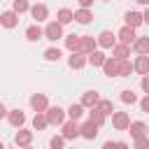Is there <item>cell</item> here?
<instances>
[{"label": "cell", "mask_w": 149, "mask_h": 149, "mask_svg": "<svg viewBox=\"0 0 149 149\" xmlns=\"http://www.w3.org/2000/svg\"><path fill=\"white\" fill-rule=\"evenodd\" d=\"M102 70L107 77H121V58H107L102 63Z\"/></svg>", "instance_id": "1"}, {"label": "cell", "mask_w": 149, "mask_h": 149, "mask_svg": "<svg viewBox=\"0 0 149 149\" xmlns=\"http://www.w3.org/2000/svg\"><path fill=\"white\" fill-rule=\"evenodd\" d=\"M44 37H47V40H51V42L61 40V37H63V26H61L58 21L47 23V28H44Z\"/></svg>", "instance_id": "2"}, {"label": "cell", "mask_w": 149, "mask_h": 149, "mask_svg": "<svg viewBox=\"0 0 149 149\" xmlns=\"http://www.w3.org/2000/svg\"><path fill=\"white\" fill-rule=\"evenodd\" d=\"M44 114H47V121H49L51 126H61V123H63V119H65V112H63L58 105H56V107H49Z\"/></svg>", "instance_id": "3"}, {"label": "cell", "mask_w": 149, "mask_h": 149, "mask_svg": "<svg viewBox=\"0 0 149 149\" xmlns=\"http://www.w3.org/2000/svg\"><path fill=\"white\" fill-rule=\"evenodd\" d=\"M119 40H121V44H126V47H130V44H135V40H137V35H135V28H130V26H123L121 30H119V35H116Z\"/></svg>", "instance_id": "4"}, {"label": "cell", "mask_w": 149, "mask_h": 149, "mask_svg": "<svg viewBox=\"0 0 149 149\" xmlns=\"http://www.w3.org/2000/svg\"><path fill=\"white\" fill-rule=\"evenodd\" d=\"M112 123H114V128H116V130H128L130 119H128V114H126V112H114V114H112Z\"/></svg>", "instance_id": "5"}, {"label": "cell", "mask_w": 149, "mask_h": 149, "mask_svg": "<svg viewBox=\"0 0 149 149\" xmlns=\"http://www.w3.org/2000/svg\"><path fill=\"white\" fill-rule=\"evenodd\" d=\"M81 135V126H77V121H68L63 123V137L65 140H74Z\"/></svg>", "instance_id": "6"}, {"label": "cell", "mask_w": 149, "mask_h": 149, "mask_svg": "<svg viewBox=\"0 0 149 149\" xmlns=\"http://www.w3.org/2000/svg\"><path fill=\"white\" fill-rule=\"evenodd\" d=\"M30 105H33L35 112H47V109H49V102H47V95H44V93L30 95Z\"/></svg>", "instance_id": "7"}, {"label": "cell", "mask_w": 149, "mask_h": 149, "mask_svg": "<svg viewBox=\"0 0 149 149\" xmlns=\"http://www.w3.org/2000/svg\"><path fill=\"white\" fill-rule=\"evenodd\" d=\"M114 42H116V37H114L109 30H102V33L98 35V44H100L102 49H114V47H116Z\"/></svg>", "instance_id": "8"}, {"label": "cell", "mask_w": 149, "mask_h": 149, "mask_svg": "<svg viewBox=\"0 0 149 149\" xmlns=\"http://www.w3.org/2000/svg\"><path fill=\"white\" fill-rule=\"evenodd\" d=\"M95 44H98V40H95L93 35H81V47H79V54H91V51H95Z\"/></svg>", "instance_id": "9"}, {"label": "cell", "mask_w": 149, "mask_h": 149, "mask_svg": "<svg viewBox=\"0 0 149 149\" xmlns=\"http://www.w3.org/2000/svg\"><path fill=\"white\" fill-rule=\"evenodd\" d=\"M86 63H88V58H86L84 54H72V56L68 58V65H70L72 70H81Z\"/></svg>", "instance_id": "10"}, {"label": "cell", "mask_w": 149, "mask_h": 149, "mask_svg": "<svg viewBox=\"0 0 149 149\" xmlns=\"http://www.w3.org/2000/svg\"><path fill=\"white\" fill-rule=\"evenodd\" d=\"M98 102H100L98 91H86V93L81 95V105H84V107H98Z\"/></svg>", "instance_id": "11"}, {"label": "cell", "mask_w": 149, "mask_h": 149, "mask_svg": "<svg viewBox=\"0 0 149 149\" xmlns=\"http://www.w3.org/2000/svg\"><path fill=\"white\" fill-rule=\"evenodd\" d=\"M0 23L5 28H14L19 23V14L16 12H5V14H0Z\"/></svg>", "instance_id": "12"}, {"label": "cell", "mask_w": 149, "mask_h": 149, "mask_svg": "<svg viewBox=\"0 0 149 149\" xmlns=\"http://www.w3.org/2000/svg\"><path fill=\"white\" fill-rule=\"evenodd\" d=\"M7 119H9V123H12L14 128H21L23 121H26V116H23L21 109H12V112H7Z\"/></svg>", "instance_id": "13"}, {"label": "cell", "mask_w": 149, "mask_h": 149, "mask_svg": "<svg viewBox=\"0 0 149 149\" xmlns=\"http://www.w3.org/2000/svg\"><path fill=\"white\" fill-rule=\"evenodd\" d=\"M98 123H93V121H86L84 126H81V137H86V140H93L95 135H98Z\"/></svg>", "instance_id": "14"}, {"label": "cell", "mask_w": 149, "mask_h": 149, "mask_svg": "<svg viewBox=\"0 0 149 149\" xmlns=\"http://www.w3.org/2000/svg\"><path fill=\"white\" fill-rule=\"evenodd\" d=\"M128 133L137 140V137H144V133H147V126L142 123V121H130V126H128Z\"/></svg>", "instance_id": "15"}, {"label": "cell", "mask_w": 149, "mask_h": 149, "mask_svg": "<svg viewBox=\"0 0 149 149\" xmlns=\"http://www.w3.org/2000/svg\"><path fill=\"white\" fill-rule=\"evenodd\" d=\"M30 140H33V133L30 130H19L16 133V137H14V142H16V147H30Z\"/></svg>", "instance_id": "16"}, {"label": "cell", "mask_w": 149, "mask_h": 149, "mask_svg": "<svg viewBox=\"0 0 149 149\" xmlns=\"http://www.w3.org/2000/svg\"><path fill=\"white\" fill-rule=\"evenodd\" d=\"M65 47H68L72 54H79V47H81V35H68V37H65Z\"/></svg>", "instance_id": "17"}, {"label": "cell", "mask_w": 149, "mask_h": 149, "mask_svg": "<svg viewBox=\"0 0 149 149\" xmlns=\"http://www.w3.org/2000/svg\"><path fill=\"white\" fill-rule=\"evenodd\" d=\"M133 70H137L140 74H149V56H137V61L133 63Z\"/></svg>", "instance_id": "18"}, {"label": "cell", "mask_w": 149, "mask_h": 149, "mask_svg": "<svg viewBox=\"0 0 149 149\" xmlns=\"http://www.w3.org/2000/svg\"><path fill=\"white\" fill-rule=\"evenodd\" d=\"M133 49L140 54V56H149V37H137Z\"/></svg>", "instance_id": "19"}, {"label": "cell", "mask_w": 149, "mask_h": 149, "mask_svg": "<svg viewBox=\"0 0 149 149\" xmlns=\"http://www.w3.org/2000/svg\"><path fill=\"white\" fill-rule=\"evenodd\" d=\"M30 14H33V19H37V21H44V19L49 16V9H47V5H33V7H30Z\"/></svg>", "instance_id": "20"}, {"label": "cell", "mask_w": 149, "mask_h": 149, "mask_svg": "<svg viewBox=\"0 0 149 149\" xmlns=\"http://www.w3.org/2000/svg\"><path fill=\"white\" fill-rule=\"evenodd\" d=\"M140 23H144V19H142V14H140V12H126V26L137 28Z\"/></svg>", "instance_id": "21"}, {"label": "cell", "mask_w": 149, "mask_h": 149, "mask_svg": "<svg viewBox=\"0 0 149 149\" xmlns=\"http://www.w3.org/2000/svg\"><path fill=\"white\" fill-rule=\"evenodd\" d=\"M33 126H35V130H44V128L49 126V121H47V114H44V112H37V114L33 116Z\"/></svg>", "instance_id": "22"}, {"label": "cell", "mask_w": 149, "mask_h": 149, "mask_svg": "<svg viewBox=\"0 0 149 149\" xmlns=\"http://www.w3.org/2000/svg\"><path fill=\"white\" fill-rule=\"evenodd\" d=\"M91 19H93V14H91L88 9H79V12H74V21H77V23H81V26L91 23Z\"/></svg>", "instance_id": "23"}, {"label": "cell", "mask_w": 149, "mask_h": 149, "mask_svg": "<svg viewBox=\"0 0 149 149\" xmlns=\"http://www.w3.org/2000/svg\"><path fill=\"white\" fill-rule=\"evenodd\" d=\"M42 35H44V30H42L40 26H30V28L26 30V37H28L30 42H37V40H42Z\"/></svg>", "instance_id": "24"}, {"label": "cell", "mask_w": 149, "mask_h": 149, "mask_svg": "<svg viewBox=\"0 0 149 149\" xmlns=\"http://www.w3.org/2000/svg\"><path fill=\"white\" fill-rule=\"evenodd\" d=\"M105 61H107V56H105L102 51H91V54H88V63H91L93 68H95V65H102Z\"/></svg>", "instance_id": "25"}, {"label": "cell", "mask_w": 149, "mask_h": 149, "mask_svg": "<svg viewBox=\"0 0 149 149\" xmlns=\"http://www.w3.org/2000/svg\"><path fill=\"white\" fill-rule=\"evenodd\" d=\"M68 114H70V119H72V121H77V119L84 114V105H81V102H72V105H70V109H68Z\"/></svg>", "instance_id": "26"}, {"label": "cell", "mask_w": 149, "mask_h": 149, "mask_svg": "<svg viewBox=\"0 0 149 149\" xmlns=\"http://www.w3.org/2000/svg\"><path fill=\"white\" fill-rule=\"evenodd\" d=\"M70 21H74V14H72L70 9H65V7H63V9H58V23H61V26H65V23H70Z\"/></svg>", "instance_id": "27"}, {"label": "cell", "mask_w": 149, "mask_h": 149, "mask_svg": "<svg viewBox=\"0 0 149 149\" xmlns=\"http://www.w3.org/2000/svg\"><path fill=\"white\" fill-rule=\"evenodd\" d=\"M112 54H114V58H121V61H123V58L130 54V47H126V44H116V47L112 49Z\"/></svg>", "instance_id": "28"}, {"label": "cell", "mask_w": 149, "mask_h": 149, "mask_svg": "<svg viewBox=\"0 0 149 149\" xmlns=\"http://www.w3.org/2000/svg\"><path fill=\"white\" fill-rule=\"evenodd\" d=\"M88 121H93V123L102 126V123H105V114H102L98 107H91V119H88Z\"/></svg>", "instance_id": "29"}, {"label": "cell", "mask_w": 149, "mask_h": 149, "mask_svg": "<svg viewBox=\"0 0 149 149\" xmlns=\"http://www.w3.org/2000/svg\"><path fill=\"white\" fill-rule=\"evenodd\" d=\"M98 109L107 116V114H112V112H114V105H112V100H100V102H98Z\"/></svg>", "instance_id": "30"}, {"label": "cell", "mask_w": 149, "mask_h": 149, "mask_svg": "<svg viewBox=\"0 0 149 149\" xmlns=\"http://www.w3.org/2000/svg\"><path fill=\"white\" fill-rule=\"evenodd\" d=\"M28 9H30L28 0H14V9H12V12H16V14H23V12H28Z\"/></svg>", "instance_id": "31"}, {"label": "cell", "mask_w": 149, "mask_h": 149, "mask_svg": "<svg viewBox=\"0 0 149 149\" xmlns=\"http://www.w3.org/2000/svg\"><path fill=\"white\" fill-rule=\"evenodd\" d=\"M121 102L133 105V102H137V95H135L133 91H121Z\"/></svg>", "instance_id": "32"}, {"label": "cell", "mask_w": 149, "mask_h": 149, "mask_svg": "<svg viewBox=\"0 0 149 149\" xmlns=\"http://www.w3.org/2000/svg\"><path fill=\"white\" fill-rule=\"evenodd\" d=\"M49 144H51V149H63V144H65V137H63V135H54Z\"/></svg>", "instance_id": "33"}, {"label": "cell", "mask_w": 149, "mask_h": 149, "mask_svg": "<svg viewBox=\"0 0 149 149\" xmlns=\"http://www.w3.org/2000/svg\"><path fill=\"white\" fill-rule=\"evenodd\" d=\"M44 58L47 61H58L61 58V49H47L44 51Z\"/></svg>", "instance_id": "34"}, {"label": "cell", "mask_w": 149, "mask_h": 149, "mask_svg": "<svg viewBox=\"0 0 149 149\" xmlns=\"http://www.w3.org/2000/svg\"><path fill=\"white\" fill-rule=\"evenodd\" d=\"M133 72V63H128V58H123L121 61V77H128Z\"/></svg>", "instance_id": "35"}, {"label": "cell", "mask_w": 149, "mask_h": 149, "mask_svg": "<svg viewBox=\"0 0 149 149\" xmlns=\"http://www.w3.org/2000/svg\"><path fill=\"white\" fill-rule=\"evenodd\" d=\"M102 149H128V144L126 142H105Z\"/></svg>", "instance_id": "36"}, {"label": "cell", "mask_w": 149, "mask_h": 149, "mask_svg": "<svg viewBox=\"0 0 149 149\" xmlns=\"http://www.w3.org/2000/svg\"><path fill=\"white\" fill-rule=\"evenodd\" d=\"M135 149H149V137L144 135V137H137L135 140Z\"/></svg>", "instance_id": "37"}, {"label": "cell", "mask_w": 149, "mask_h": 149, "mask_svg": "<svg viewBox=\"0 0 149 149\" xmlns=\"http://www.w3.org/2000/svg\"><path fill=\"white\" fill-rule=\"evenodd\" d=\"M140 107H142V112H149V95H144L140 100Z\"/></svg>", "instance_id": "38"}, {"label": "cell", "mask_w": 149, "mask_h": 149, "mask_svg": "<svg viewBox=\"0 0 149 149\" xmlns=\"http://www.w3.org/2000/svg\"><path fill=\"white\" fill-rule=\"evenodd\" d=\"M140 84H142V88H144V91H147V95H149V74H144Z\"/></svg>", "instance_id": "39"}, {"label": "cell", "mask_w": 149, "mask_h": 149, "mask_svg": "<svg viewBox=\"0 0 149 149\" xmlns=\"http://www.w3.org/2000/svg\"><path fill=\"white\" fill-rule=\"evenodd\" d=\"M79 5H81V9H88L93 5V0H79Z\"/></svg>", "instance_id": "40"}, {"label": "cell", "mask_w": 149, "mask_h": 149, "mask_svg": "<svg viewBox=\"0 0 149 149\" xmlns=\"http://www.w3.org/2000/svg\"><path fill=\"white\" fill-rule=\"evenodd\" d=\"M5 114H7V109H5V105H2V102H0V119H2V116H5Z\"/></svg>", "instance_id": "41"}, {"label": "cell", "mask_w": 149, "mask_h": 149, "mask_svg": "<svg viewBox=\"0 0 149 149\" xmlns=\"http://www.w3.org/2000/svg\"><path fill=\"white\" fill-rule=\"evenodd\" d=\"M142 19H144V23H149V7H147V12L142 14Z\"/></svg>", "instance_id": "42"}, {"label": "cell", "mask_w": 149, "mask_h": 149, "mask_svg": "<svg viewBox=\"0 0 149 149\" xmlns=\"http://www.w3.org/2000/svg\"><path fill=\"white\" fill-rule=\"evenodd\" d=\"M135 2H140V5H149V0H135Z\"/></svg>", "instance_id": "43"}, {"label": "cell", "mask_w": 149, "mask_h": 149, "mask_svg": "<svg viewBox=\"0 0 149 149\" xmlns=\"http://www.w3.org/2000/svg\"><path fill=\"white\" fill-rule=\"evenodd\" d=\"M0 149H5V144H2V142H0Z\"/></svg>", "instance_id": "44"}, {"label": "cell", "mask_w": 149, "mask_h": 149, "mask_svg": "<svg viewBox=\"0 0 149 149\" xmlns=\"http://www.w3.org/2000/svg\"><path fill=\"white\" fill-rule=\"evenodd\" d=\"M23 149H30V147H23Z\"/></svg>", "instance_id": "45"}, {"label": "cell", "mask_w": 149, "mask_h": 149, "mask_svg": "<svg viewBox=\"0 0 149 149\" xmlns=\"http://www.w3.org/2000/svg\"><path fill=\"white\" fill-rule=\"evenodd\" d=\"M105 2H107V0H105Z\"/></svg>", "instance_id": "46"}]
</instances>
